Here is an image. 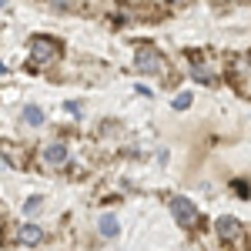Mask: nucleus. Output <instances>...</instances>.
<instances>
[{
  "label": "nucleus",
  "instance_id": "f257e3e1",
  "mask_svg": "<svg viewBox=\"0 0 251 251\" xmlns=\"http://www.w3.org/2000/svg\"><path fill=\"white\" fill-rule=\"evenodd\" d=\"M60 54V44L50 37H34L30 40V57H34V64H54Z\"/></svg>",
  "mask_w": 251,
  "mask_h": 251
},
{
  "label": "nucleus",
  "instance_id": "f03ea898",
  "mask_svg": "<svg viewBox=\"0 0 251 251\" xmlns=\"http://www.w3.org/2000/svg\"><path fill=\"white\" fill-rule=\"evenodd\" d=\"M171 211H174L181 228H194L198 225V208H194L188 198H171Z\"/></svg>",
  "mask_w": 251,
  "mask_h": 251
},
{
  "label": "nucleus",
  "instance_id": "7ed1b4c3",
  "mask_svg": "<svg viewBox=\"0 0 251 251\" xmlns=\"http://www.w3.org/2000/svg\"><path fill=\"white\" fill-rule=\"evenodd\" d=\"M137 71H144V74H164L168 71V64H164V57L157 54V50H141L134 57Z\"/></svg>",
  "mask_w": 251,
  "mask_h": 251
},
{
  "label": "nucleus",
  "instance_id": "20e7f679",
  "mask_svg": "<svg viewBox=\"0 0 251 251\" xmlns=\"http://www.w3.org/2000/svg\"><path fill=\"white\" fill-rule=\"evenodd\" d=\"M218 234H221L225 241H234V238L241 234V225L234 221L231 214H225V218H218Z\"/></svg>",
  "mask_w": 251,
  "mask_h": 251
},
{
  "label": "nucleus",
  "instance_id": "39448f33",
  "mask_svg": "<svg viewBox=\"0 0 251 251\" xmlns=\"http://www.w3.org/2000/svg\"><path fill=\"white\" fill-rule=\"evenodd\" d=\"M17 241L34 248V245H40V241H44V231H40L37 225H24V228H17Z\"/></svg>",
  "mask_w": 251,
  "mask_h": 251
},
{
  "label": "nucleus",
  "instance_id": "423d86ee",
  "mask_svg": "<svg viewBox=\"0 0 251 251\" xmlns=\"http://www.w3.org/2000/svg\"><path fill=\"white\" fill-rule=\"evenodd\" d=\"M44 161H47V164H54V168H60V164H64V161H67V148H64V144H47V148H44Z\"/></svg>",
  "mask_w": 251,
  "mask_h": 251
},
{
  "label": "nucleus",
  "instance_id": "0eeeda50",
  "mask_svg": "<svg viewBox=\"0 0 251 251\" xmlns=\"http://www.w3.org/2000/svg\"><path fill=\"white\" fill-rule=\"evenodd\" d=\"M117 231H121V228H117L114 214H100V234H104V238H117Z\"/></svg>",
  "mask_w": 251,
  "mask_h": 251
},
{
  "label": "nucleus",
  "instance_id": "6e6552de",
  "mask_svg": "<svg viewBox=\"0 0 251 251\" xmlns=\"http://www.w3.org/2000/svg\"><path fill=\"white\" fill-rule=\"evenodd\" d=\"M24 121H27L30 127H37L40 121H44V111H40V107H27V111H24Z\"/></svg>",
  "mask_w": 251,
  "mask_h": 251
},
{
  "label": "nucleus",
  "instance_id": "1a4fd4ad",
  "mask_svg": "<svg viewBox=\"0 0 251 251\" xmlns=\"http://www.w3.org/2000/svg\"><path fill=\"white\" fill-rule=\"evenodd\" d=\"M191 100H194V97L188 94V91H184V94H177V97H174V107H177V111H184V107H191Z\"/></svg>",
  "mask_w": 251,
  "mask_h": 251
},
{
  "label": "nucleus",
  "instance_id": "9d476101",
  "mask_svg": "<svg viewBox=\"0 0 251 251\" xmlns=\"http://www.w3.org/2000/svg\"><path fill=\"white\" fill-rule=\"evenodd\" d=\"M194 77H198V80H204V84H211V74H208V71H204L201 64H194Z\"/></svg>",
  "mask_w": 251,
  "mask_h": 251
},
{
  "label": "nucleus",
  "instance_id": "9b49d317",
  "mask_svg": "<svg viewBox=\"0 0 251 251\" xmlns=\"http://www.w3.org/2000/svg\"><path fill=\"white\" fill-rule=\"evenodd\" d=\"M37 208H40V198H27V204H24V211H27V214H34Z\"/></svg>",
  "mask_w": 251,
  "mask_h": 251
},
{
  "label": "nucleus",
  "instance_id": "f8f14e48",
  "mask_svg": "<svg viewBox=\"0 0 251 251\" xmlns=\"http://www.w3.org/2000/svg\"><path fill=\"white\" fill-rule=\"evenodd\" d=\"M3 71H7V67H3V60H0V74H3Z\"/></svg>",
  "mask_w": 251,
  "mask_h": 251
},
{
  "label": "nucleus",
  "instance_id": "ddd939ff",
  "mask_svg": "<svg viewBox=\"0 0 251 251\" xmlns=\"http://www.w3.org/2000/svg\"><path fill=\"white\" fill-rule=\"evenodd\" d=\"M0 7H7V0H0Z\"/></svg>",
  "mask_w": 251,
  "mask_h": 251
}]
</instances>
